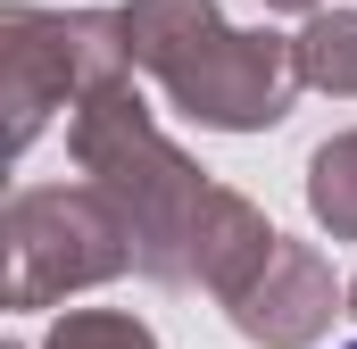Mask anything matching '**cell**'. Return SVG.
Returning <instances> with one entry per match:
<instances>
[{
	"mask_svg": "<svg viewBox=\"0 0 357 349\" xmlns=\"http://www.w3.org/2000/svg\"><path fill=\"white\" fill-rule=\"evenodd\" d=\"M116 17H125L133 67H150L183 117L225 125V133L282 125V108L299 91V42L233 34L216 17V0H125Z\"/></svg>",
	"mask_w": 357,
	"mask_h": 349,
	"instance_id": "cell-1",
	"label": "cell"
},
{
	"mask_svg": "<svg viewBox=\"0 0 357 349\" xmlns=\"http://www.w3.org/2000/svg\"><path fill=\"white\" fill-rule=\"evenodd\" d=\"M75 158H84V174L125 208L142 274H158V283H191V233H199L216 183L191 174V158L150 125V108L133 100L125 75L75 100Z\"/></svg>",
	"mask_w": 357,
	"mask_h": 349,
	"instance_id": "cell-2",
	"label": "cell"
},
{
	"mask_svg": "<svg viewBox=\"0 0 357 349\" xmlns=\"http://www.w3.org/2000/svg\"><path fill=\"white\" fill-rule=\"evenodd\" d=\"M133 258V225L100 183H59V191H17L8 208V308H42L59 291L108 283Z\"/></svg>",
	"mask_w": 357,
	"mask_h": 349,
	"instance_id": "cell-3",
	"label": "cell"
},
{
	"mask_svg": "<svg viewBox=\"0 0 357 349\" xmlns=\"http://www.w3.org/2000/svg\"><path fill=\"white\" fill-rule=\"evenodd\" d=\"M0 67H8V133H17V150L50 125V108H67V100H84V91L116 84L125 67H133V50H125V17H50V8H8L0 17Z\"/></svg>",
	"mask_w": 357,
	"mask_h": 349,
	"instance_id": "cell-4",
	"label": "cell"
},
{
	"mask_svg": "<svg viewBox=\"0 0 357 349\" xmlns=\"http://www.w3.org/2000/svg\"><path fill=\"white\" fill-rule=\"evenodd\" d=\"M299 84L357 100V8H316L299 34Z\"/></svg>",
	"mask_w": 357,
	"mask_h": 349,
	"instance_id": "cell-5",
	"label": "cell"
},
{
	"mask_svg": "<svg viewBox=\"0 0 357 349\" xmlns=\"http://www.w3.org/2000/svg\"><path fill=\"white\" fill-rule=\"evenodd\" d=\"M307 208H316L341 242H357V133L324 142V150L307 158Z\"/></svg>",
	"mask_w": 357,
	"mask_h": 349,
	"instance_id": "cell-6",
	"label": "cell"
},
{
	"mask_svg": "<svg viewBox=\"0 0 357 349\" xmlns=\"http://www.w3.org/2000/svg\"><path fill=\"white\" fill-rule=\"evenodd\" d=\"M50 349H158V341H150V325H133L116 308H75L50 325Z\"/></svg>",
	"mask_w": 357,
	"mask_h": 349,
	"instance_id": "cell-7",
	"label": "cell"
},
{
	"mask_svg": "<svg viewBox=\"0 0 357 349\" xmlns=\"http://www.w3.org/2000/svg\"><path fill=\"white\" fill-rule=\"evenodd\" d=\"M266 8H324V0H266Z\"/></svg>",
	"mask_w": 357,
	"mask_h": 349,
	"instance_id": "cell-8",
	"label": "cell"
},
{
	"mask_svg": "<svg viewBox=\"0 0 357 349\" xmlns=\"http://www.w3.org/2000/svg\"><path fill=\"white\" fill-rule=\"evenodd\" d=\"M349 316H357V283H349Z\"/></svg>",
	"mask_w": 357,
	"mask_h": 349,
	"instance_id": "cell-9",
	"label": "cell"
},
{
	"mask_svg": "<svg viewBox=\"0 0 357 349\" xmlns=\"http://www.w3.org/2000/svg\"><path fill=\"white\" fill-rule=\"evenodd\" d=\"M349 349H357V341H349Z\"/></svg>",
	"mask_w": 357,
	"mask_h": 349,
	"instance_id": "cell-10",
	"label": "cell"
}]
</instances>
